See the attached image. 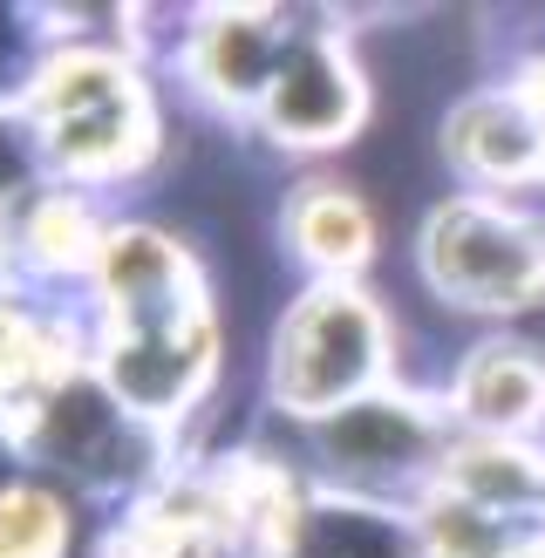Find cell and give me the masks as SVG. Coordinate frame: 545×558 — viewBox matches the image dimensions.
Returning a JSON list of instances; mask_svg holds the SVG:
<instances>
[{
  "label": "cell",
  "mask_w": 545,
  "mask_h": 558,
  "mask_svg": "<svg viewBox=\"0 0 545 558\" xmlns=\"http://www.w3.org/2000/svg\"><path fill=\"white\" fill-rule=\"evenodd\" d=\"M375 368H382V320H375V306L362 293L327 287L287 320V341H280L287 402H300V409L348 402L354 409V388H362Z\"/></svg>",
  "instance_id": "6da1fadb"
},
{
  "label": "cell",
  "mask_w": 545,
  "mask_h": 558,
  "mask_svg": "<svg viewBox=\"0 0 545 558\" xmlns=\"http://www.w3.org/2000/svg\"><path fill=\"white\" fill-rule=\"evenodd\" d=\"M429 272L471 306H525L545 287V245L491 205H450L429 226Z\"/></svg>",
  "instance_id": "7a4b0ae2"
},
{
  "label": "cell",
  "mask_w": 545,
  "mask_h": 558,
  "mask_svg": "<svg viewBox=\"0 0 545 558\" xmlns=\"http://www.w3.org/2000/svg\"><path fill=\"white\" fill-rule=\"evenodd\" d=\"M48 136H55V157L69 171H109L136 150L144 136V117H136V96L117 62H96V54H69V62L48 69Z\"/></svg>",
  "instance_id": "3957f363"
},
{
  "label": "cell",
  "mask_w": 545,
  "mask_h": 558,
  "mask_svg": "<svg viewBox=\"0 0 545 558\" xmlns=\"http://www.w3.org/2000/svg\"><path fill=\"white\" fill-rule=\"evenodd\" d=\"M205 327L191 306H178V314H150V320H123L117 348H109V375H117V388L130 402L144 409H171L184 402L191 388L205 381Z\"/></svg>",
  "instance_id": "277c9868"
},
{
  "label": "cell",
  "mask_w": 545,
  "mask_h": 558,
  "mask_svg": "<svg viewBox=\"0 0 545 558\" xmlns=\"http://www.w3.org/2000/svg\"><path fill=\"white\" fill-rule=\"evenodd\" d=\"M348 117H354V82H348L335 48H300L293 62L272 75V130L280 136L314 144V136L348 130Z\"/></svg>",
  "instance_id": "5b68a950"
},
{
  "label": "cell",
  "mask_w": 545,
  "mask_h": 558,
  "mask_svg": "<svg viewBox=\"0 0 545 558\" xmlns=\"http://www.w3.org/2000/svg\"><path fill=\"white\" fill-rule=\"evenodd\" d=\"M102 279H109V300H117L123 320H150V314H178V306H191L184 266H178V253L157 232H117L109 239Z\"/></svg>",
  "instance_id": "8992f818"
},
{
  "label": "cell",
  "mask_w": 545,
  "mask_h": 558,
  "mask_svg": "<svg viewBox=\"0 0 545 558\" xmlns=\"http://www.w3.org/2000/svg\"><path fill=\"white\" fill-rule=\"evenodd\" d=\"M450 144L484 178H525V171H538V157H545V130L518 102H471L457 117Z\"/></svg>",
  "instance_id": "52a82bcc"
},
{
  "label": "cell",
  "mask_w": 545,
  "mask_h": 558,
  "mask_svg": "<svg viewBox=\"0 0 545 558\" xmlns=\"http://www.w3.org/2000/svg\"><path fill=\"white\" fill-rule=\"evenodd\" d=\"M538 402H545V375H538V361H525L518 348H491V354H477V368L463 375V409L491 429L532 423Z\"/></svg>",
  "instance_id": "ba28073f"
},
{
  "label": "cell",
  "mask_w": 545,
  "mask_h": 558,
  "mask_svg": "<svg viewBox=\"0 0 545 558\" xmlns=\"http://www.w3.org/2000/svg\"><path fill=\"white\" fill-rule=\"evenodd\" d=\"M450 484L463 505L477 511H532L545 497V470L525 457V450H505V442H484V450H463Z\"/></svg>",
  "instance_id": "9c48e42d"
},
{
  "label": "cell",
  "mask_w": 545,
  "mask_h": 558,
  "mask_svg": "<svg viewBox=\"0 0 545 558\" xmlns=\"http://www.w3.org/2000/svg\"><path fill=\"white\" fill-rule=\"evenodd\" d=\"M327 450H335L341 463H409L423 450V436H416V415L396 409V402H354L341 409V423L327 429Z\"/></svg>",
  "instance_id": "30bf717a"
},
{
  "label": "cell",
  "mask_w": 545,
  "mask_h": 558,
  "mask_svg": "<svg viewBox=\"0 0 545 558\" xmlns=\"http://www.w3.org/2000/svg\"><path fill=\"white\" fill-rule=\"evenodd\" d=\"M205 75L218 82V89H232V96L259 89L266 75H280V69H272V27L266 21H245V14L211 21V35H205Z\"/></svg>",
  "instance_id": "8fae6325"
},
{
  "label": "cell",
  "mask_w": 545,
  "mask_h": 558,
  "mask_svg": "<svg viewBox=\"0 0 545 558\" xmlns=\"http://www.w3.org/2000/svg\"><path fill=\"white\" fill-rule=\"evenodd\" d=\"M62 545V511L41 490H0V558H48Z\"/></svg>",
  "instance_id": "7c38bea8"
},
{
  "label": "cell",
  "mask_w": 545,
  "mask_h": 558,
  "mask_svg": "<svg viewBox=\"0 0 545 558\" xmlns=\"http://www.w3.org/2000/svg\"><path fill=\"white\" fill-rule=\"evenodd\" d=\"M429 538H436V558H505L511 551L498 511H477V505H463V497H450V505L429 518Z\"/></svg>",
  "instance_id": "4fadbf2b"
},
{
  "label": "cell",
  "mask_w": 545,
  "mask_h": 558,
  "mask_svg": "<svg viewBox=\"0 0 545 558\" xmlns=\"http://www.w3.org/2000/svg\"><path fill=\"white\" fill-rule=\"evenodd\" d=\"M300 239H307V253L327 259V266H354L368 253V226H362V211L348 198H314L300 211Z\"/></svg>",
  "instance_id": "5bb4252c"
},
{
  "label": "cell",
  "mask_w": 545,
  "mask_h": 558,
  "mask_svg": "<svg viewBox=\"0 0 545 558\" xmlns=\"http://www.w3.org/2000/svg\"><path fill=\"white\" fill-rule=\"evenodd\" d=\"M21 368H27V327L0 314V388H8Z\"/></svg>",
  "instance_id": "9a60e30c"
},
{
  "label": "cell",
  "mask_w": 545,
  "mask_h": 558,
  "mask_svg": "<svg viewBox=\"0 0 545 558\" xmlns=\"http://www.w3.org/2000/svg\"><path fill=\"white\" fill-rule=\"evenodd\" d=\"M35 226H41V245H48V253H75V211H62V205H48L41 218H35Z\"/></svg>",
  "instance_id": "2e32d148"
},
{
  "label": "cell",
  "mask_w": 545,
  "mask_h": 558,
  "mask_svg": "<svg viewBox=\"0 0 545 558\" xmlns=\"http://www.w3.org/2000/svg\"><path fill=\"white\" fill-rule=\"evenodd\" d=\"M0 184H14V150L0 144Z\"/></svg>",
  "instance_id": "e0dca14e"
},
{
  "label": "cell",
  "mask_w": 545,
  "mask_h": 558,
  "mask_svg": "<svg viewBox=\"0 0 545 558\" xmlns=\"http://www.w3.org/2000/svg\"><path fill=\"white\" fill-rule=\"evenodd\" d=\"M0 54H8V27H0Z\"/></svg>",
  "instance_id": "ac0fdd59"
},
{
  "label": "cell",
  "mask_w": 545,
  "mask_h": 558,
  "mask_svg": "<svg viewBox=\"0 0 545 558\" xmlns=\"http://www.w3.org/2000/svg\"><path fill=\"white\" fill-rule=\"evenodd\" d=\"M538 130H545V117H538Z\"/></svg>",
  "instance_id": "d6986e66"
}]
</instances>
